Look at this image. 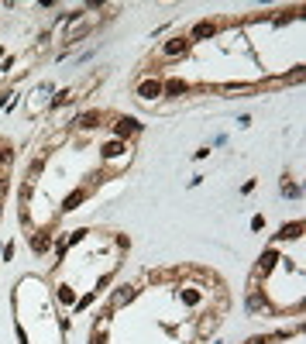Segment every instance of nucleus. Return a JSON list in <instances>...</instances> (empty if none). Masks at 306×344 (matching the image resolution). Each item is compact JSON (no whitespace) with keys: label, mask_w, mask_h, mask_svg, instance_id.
I'll list each match as a JSON object with an SVG mask.
<instances>
[{"label":"nucleus","mask_w":306,"mask_h":344,"mask_svg":"<svg viewBox=\"0 0 306 344\" xmlns=\"http://www.w3.org/2000/svg\"><path fill=\"white\" fill-rule=\"evenodd\" d=\"M117 151H121V145H107V148H103V158H114Z\"/></svg>","instance_id":"13"},{"label":"nucleus","mask_w":306,"mask_h":344,"mask_svg":"<svg viewBox=\"0 0 306 344\" xmlns=\"http://www.w3.org/2000/svg\"><path fill=\"white\" fill-rule=\"evenodd\" d=\"M162 90H165V93H172V97H175V93H186V83H182V79H172V83H165V86H162Z\"/></svg>","instance_id":"8"},{"label":"nucleus","mask_w":306,"mask_h":344,"mask_svg":"<svg viewBox=\"0 0 306 344\" xmlns=\"http://www.w3.org/2000/svg\"><path fill=\"white\" fill-rule=\"evenodd\" d=\"M131 299H134V289H131V286H121V289H117V296H114V306L131 303Z\"/></svg>","instance_id":"5"},{"label":"nucleus","mask_w":306,"mask_h":344,"mask_svg":"<svg viewBox=\"0 0 306 344\" xmlns=\"http://www.w3.org/2000/svg\"><path fill=\"white\" fill-rule=\"evenodd\" d=\"M59 299H62V303H73V299H76V293H73L69 286H62V289H59Z\"/></svg>","instance_id":"11"},{"label":"nucleus","mask_w":306,"mask_h":344,"mask_svg":"<svg viewBox=\"0 0 306 344\" xmlns=\"http://www.w3.org/2000/svg\"><path fill=\"white\" fill-rule=\"evenodd\" d=\"M138 97H141V100H158V97H162V83H141V86H138Z\"/></svg>","instance_id":"2"},{"label":"nucleus","mask_w":306,"mask_h":344,"mask_svg":"<svg viewBox=\"0 0 306 344\" xmlns=\"http://www.w3.org/2000/svg\"><path fill=\"white\" fill-rule=\"evenodd\" d=\"M83 197H86V193H73V197H69V200H66V210H73V206H76L79 200H83Z\"/></svg>","instance_id":"12"},{"label":"nucleus","mask_w":306,"mask_h":344,"mask_svg":"<svg viewBox=\"0 0 306 344\" xmlns=\"http://www.w3.org/2000/svg\"><path fill=\"white\" fill-rule=\"evenodd\" d=\"M300 231H303V224H293V227L286 224V227L279 231V238H282V241H286V238H300Z\"/></svg>","instance_id":"9"},{"label":"nucleus","mask_w":306,"mask_h":344,"mask_svg":"<svg viewBox=\"0 0 306 344\" xmlns=\"http://www.w3.org/2000/svg\"><path fill=\"white\" fill-rule=\"evenodd\" d=\"M138 131H141V128H138V121H134V117H121V121H117V128H114V135H117V138L138 135Z\"/></svg>","instance_id":"1"},{"label":"nucleus","mask_w":306,"mask_h":344,"mask_svg":"<svg viewBox=\"0 0 306 344\" xmlns=\"http://www.w3.org/2000/svg\"><path fill=\"white\" fill-rule=\"evenodd\" d=\"M48 245H52V238H48V234H35V238H31V248H35V251H45Z\"/></svg>","instance_id":"7"},{"label":"nucleus","mask_w":306,"mask_h":344,"mask_svg":"<svg viewBox=\"0 0 306 344\" xmlns=\"http://www.w3.org/2000/svg\"><path fill=\"white\" fill-rule=\"evenodd\" d=\"M96 124H100V114H93V110L83 114V117L76 121V128H83V131H86V128H96Z\"/></svg>","instance_id":"6"},{"label":"nucleus","mask_w":306,"mask_h":344,"mask_svg":"<svg viewBox=\"0 0 306 344\" xmlns=\"http://www.w3.org/2000/svg\"><path fill=\"white\" fill-rule=\"evenodd\" d=\"M214 31H217V24H210V21H203V24H196V28H193V38H210Z\"/></svg>","instance_id":"4"},{"label":"nucleus","mask_w":306,"mask_h":344,"mask_svg":"<svg viewBox=\"0 0 306 344\" xmlns=\"http://www.w3.org/2000/svg\"><path fill=\"white\" fill-rule=\"evenodd\" d=\"M186 49H189V42H186V38H172V42H169L162 52H165V55H182Z\"/></svg>","instance_id":"3"},{"label":"nucleus","mask_w":306,"mask_h":344,"mask_svg":"<svg viewBox=\"0 0 306 344\" xmlns=\"http://www.w3.org/2000/svg\"><path fill=\"white\" fill-rule=\"evenodd\" d=\"M282 193H286V197H300V186H296V183H289V176H286V183H282Z\"/></svg>","instance_id":"10"},{"label":"nucleus","mask_w":306,"mask_h":344,"mask_svg":"<svg viewBox=\"0 0 306 344\" xmlns=\"http://www.w3.org/2000/svg\"><path fill=\"white\" fill-rule=\"evenodd\" d=\"M248 344H265V341H262V338H251V341H248Z\"/></svg>","instance_id":"14"}]
</instances>
